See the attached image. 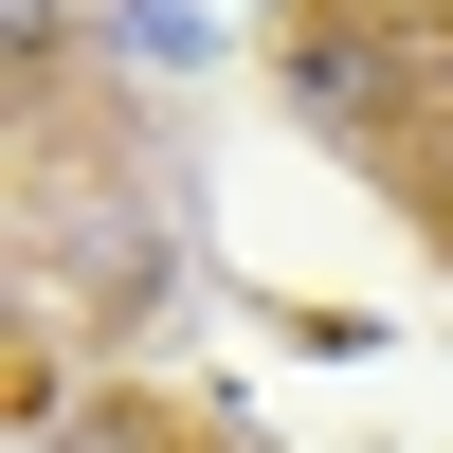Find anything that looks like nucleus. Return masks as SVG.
Listing matches in <instances>:
<instances>
[]
</instances>
